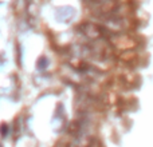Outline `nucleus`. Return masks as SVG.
Listing matches in <instances>:
<instances>
[{"instance_id":"obj_1","label":"nucleus","mask_w":153,"mask_h":147,"mask_svg":"<svg viewBox=\"0 0 153 147\" xmlns=\"http://www.w3.org/2000/svg\"><path fill=\"white\" fill-rule=\"evenodd\" d=\"M11 131V127L8 123H5V122H3L1 124H0V138L1 139H5V138H8V134H10Z\"/></svg>"},{"instance_id":"obj_2","label":"nucleus","mask_w":153,"mask_h":147,"mask_svg":"<svg viewBox=\"0 0 153 147\" xmlns=\"http://www.w3.org/2000/svg\"><path fill=\"white\" fill-rule=\"evenodd\" d=\"M0 147H4V146H3V145H1V142H0Z\"/></svg>"}]
</instances>
